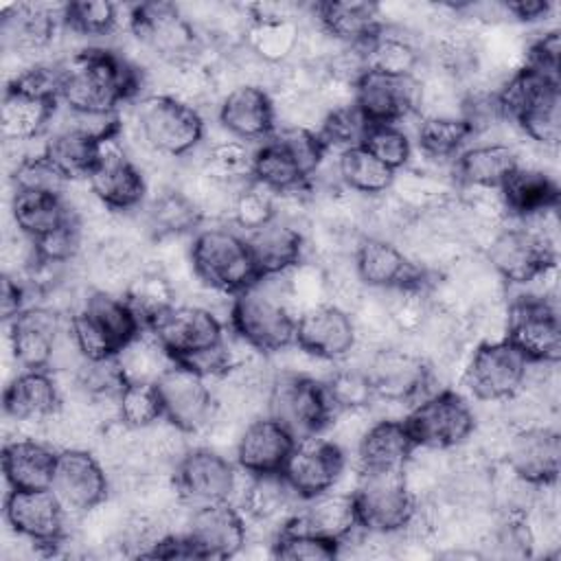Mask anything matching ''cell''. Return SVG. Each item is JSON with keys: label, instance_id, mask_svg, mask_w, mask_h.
Masks as SVG:
<instances>
[{"label": "cell", "instance_id": "cell-28", "mask_svg": "<svg viewBox=\"0 0 561 561\" xmlns=\"http://www.w3.org/2000/svg\"><path fill=\"white\" fill-rule=\"evenodd\" d=\"M300 502L302 506L294 511L285 526L307 530L340 546L359 528L357 508L351 491H340L337 486H333Z\"/></svg>", "mask_w": 561, "mask_h": 561}, {"label": "cell", "instance_id": "cell-38", "mask_svg": "<svg viewBox=\"0 0 561 561\" xmlns=\"http://www.w3.org/2000/svg\"><path fill=\"white\" fill-rule=\"evenodd\" d=\"M517 167V151L508 142L484 140L460 151L454 164V175L458 186H493L506 180V175Z\"/></svg>", "mask_w": 561, "mask_h": 561}, {"label": "cell", "instance_id": "cell-20", "mask_svg": "<svg viewBox=\"0 0 561 561\" xmlns=\"http://www.w3.org/2000/svg\"><path fill=\"white\" fill-rule=\"evenodd\" d=\"M294 493L305 500L337 486L346 473V454L322 434L298 438L283 471Z\"/></svg>", "mask_w": 561, "mask_h": 561}, {"label": "cell", "instance_id": "cell-59", "mask_svg": "<svg viewBox=\"0 0 561 561\" xmlns=\"http://www.w3.org/2000/svg\"><path fill=\"white\" fill-rule=\"evenodd\" d=\"M324 388L333 408H357V405H373L375 392L370 379L362 368H333L324 379Z\"/></svg>", "mask_w": 561, "mask_h": 561}, {"label": "cell", "instance_id": "cell-43", "mask_svg": "<svg viewBox=\"0 0 561 561\" xmlns=\"http://www.w3.org/2000/svg\"><path fill=\"white\" fill-rule=\"evenodd\" d=\"M202 219L197 206L178 186L160 188L145 213L147 230L153 239L186 237L188 232H195Z\"/></svg>", "mask_w": 561, "mask_h": 561}, {"label": "cell", "instance_id": "cell-36", "mask_svg": "<svg viewBox=\"0 0 561 561\" xmlns=\"http://www.w3.org/2000/svg\"><path fill=\"white\" fill-rule=\"evenodd\" d=\"M500 193L511 217L528 215L559 206V184L550 171L517 164L500 184Z\"/></svg>", "mask_w": 561, "mask_h": 561}, {"label": "cell", "instance_id": "cell-34", "mask_svg": "<svg viewBox=\"0 0 561 561\" xmlns=\"http://www.w3.org/2000/svg\"><path fill=\"white\" fill-rule=\"evenodd\" d=\"M57 449L39 438H11L2 447V473L9 489L50 486Z\"/></svg>", "mask_w": 561, "mask_h": 561}, {"label": "cell", "instance_id": "cell-31", "mask_svg": "<svg viewBox=\"0 0 561 561\" xmlns=\"http://www.w3.org/2000/svg\"><path fill=\"white\" fill-rule=\"evenodd\" d=\"M248 480L239 486V511L256 526H285L294 515V500H300L285 476L278 473H245Z\"/></svg>", "mask_w": 561, "mask_h": 561}, {"label": "cell", "instance_id": "cell-26", "mask_svg": "<svg viewBox=\"0 0 561 561\" xmlns=\"http://www.w3.org/2000/svg\"><path fill=\"white\" fill-rule=\"evenodd\" d=\"M359 278L368 289H392L430 278L394 241L362 237L353 252Z\"/></svg>", "mask_w": 561, "mask_h": 561}, {"label": "cell", "instance_id": "cell-54", "mask_svg": "<svg viewBox=\"0 0 561 561\" xmlns=\"http://www.w3.org/2000/svg\"><path fill=\"white\" fill-rule=\"evenodd\" d=\"M377 412L373 405H357V408H335L329 416L324 430L320 432L324 438H329L333 445H337L346 456L348 451L355 454L357 445L370 430V425L377 421Z\"/></svg>", "mask_w": 561, "mask_h": 561}, {"label": "cell", "instance_id": "cell-57", "mask_svg": "<svg viewBox=\"0 0 561 561\" xmlns=\"http://www.w3.org/2000/svg\"><path fill=\"white\" fill-rule=\"evenodd\" d=\"M230 217L241 234H248L274 219V193L254 180L245 182L232 202Z\"/></svg>", "mask_w": 561, "mask_h": 561}, {"label": "cell", "instance_id": "cell-16", "mask_svg": "<svg viewBox=\"0 0 561 561\" xmlns=\"http://www.w3.org/2000/svg\"><path fill=\"white\" fill-rule=\"evenodd\" d=\"M4 517L11 530L39 548H57L68 539L66 519L70 517L50 486L11 489L4 500Z\"/></svg>", "mask_w": 561, "mask_h": 561}, {"label": "cell", "instance_id": "cell-18", "mask_svg": "<svg viewBox=\"0 0 561 561\" xmlns=\"http://www.w3.org/2000/svg\"><path fill=\"white\" fill-rule=\"evenodd\" d=\"M182 533L197 552V559H228L248 543L243 513L232 502L188 508Z\"/></svg>", "mask_w": 561, "mask_h": 561}, {"label": "cell", "instance_id": "cell-10", "mask_svg": "<svg viewBox=\"0 0 561 561\" xmlns=\"http://www.w3.org/2000/svg\"><path fill=\"white\" fill-rule=\"evenodd\" d=\"M364 370L370 379L375 401L390 405H414L430 390L434 370L427 359L410 348L388 344L373 348Z\"/></svg>", "mask_w": 561, "mask_h": 561}, {"label": "cell", "instance_id": "cell-45", "mask_svg": "<svg viewBox=\"0 0 561 561\" xmlns=\"http://www.w3.org/2000/svg\"><path fill=\"white\" fill-rule=\"evenodd\" d=\"M430 287H432V283H430V278H425V280L410 283V285L381 289L388 316L399 335L416 337L425 329V324L432 316V309H434Z\"/></svg>", "mask_w": 561, "mask_h": 561}, {"label": "cell", "instance_id": "cell-48", "mask_svg": "<svg viewBox=\"0 0 561 561\" xmlns=\"http://www.w3.org/2000/svg\"><path fill=\"white\" fill-rule=\"evenodd\" d=\"M473 138L469 125L458 116H432L419 118L416 145L423 158L434 162H447L465 151L467 142Z\"/></svg>", "mask_w": 561, "mask_h": 561}, {"label": "cell", "instance_id": "cell-46", "mask_svg": "<svg viewBox=\"0 0 561 561\" xmlns=\"http://www.w3.org/2000/svg\"><path fill=\"white\" fill-rule=\"evenodd\" d=\"M252 180L272 193H291L307 188L309 184V178L298 162L272 138H265L254 149Z\"/></svg>", "mask_w": 561, "mask_h": 561}, {"label": "cell", "instance_id": "cell-6", "mask_svg": "<svg viewBox=\"0 0 561 561\" xmlns=\"http://www.w3.org/2000/svg\"><path fill=\"white\" fill-rule=\"evenodd\" d=\"M416 447L454 449L469 440L476 430L471 403L451 388L427 392L403 416Z\"/></svg>", "mask_w": 561, "mask_h": 561}, {"label": "cell", "instance_id": "cell-32", "mask_svg": "<svg viewBox=\"0 0 561 561\" xmlns=\"http://www.w3.org/2000/svg\"><path fill=\"white\" fill-rule=\"evenodd\" d=\"M243 237L248 241L259 276L280 274L305 259L302 228L278 217Z\"/></svg>", "mask_w": 561, "mask_h": 561}, {"label": "cell", "instance_id": "cell-58", "mask_svg": "<svg viewBox=\"0 0 561 561\" xmlns=\"http://www.w3.org/2000/svg\"><path fill=\"white\" fill-rule=\"evenodd\" d=\"M272 140H276L302 169V173L307 178H311L320 164L324 162L329 149L322 142V138L318 136V131L311 129H302V127H276L270 136Z\"/></svg>", "mask_w": 561, "mask_h": 561}, {"label": "cell", "instance_id": "cell-55", "mask_svg": "<svg viewBox=\"0 0 561 561\" xmlns=\"http://www.w3.org/2000/svg\"><path fill=\"white\" fill-rule=\"evenodd\" d=\"M359 145L392 171L403 169L412 160V140L397 123L368 125Z\"/></svg>", "mask_w": 561, "mask_h": 561}, {"label": "cell", "instance_id": "cell-7", "mask_svg": "<svg viewBox=\"0 0 561 561\" xmlns=\"http://www.w3.org/2000/svg\"><path fill=\"white\" fill-rule=\"evenodd\" d=\"M129 33L158 64H182L199 59L204 39L195 26L171 2L131 4Z\"/></svg>", "mask_w": 561, "mask_h": 561}, {"label": "cell", "instance_id": "cell-62", "mask_svg": "<svg viewBox=\"0 0 561 561\" xmlns=\"http://www.w3.org/2000/svg\"><path fill=\"white\" fill-rule=\"evenodd\" d=\"M504 7L508 18L515 22H543L552 11V4L546 0H517L504 2Z\"/></svg>", "mask_w": 561, "mask_h": 561}, {"label": "cell", "instance_id": "cell-4", "mask_svg": "<svg viewBox=\"0 0 561 561\" xmlns=\"http://www.w3.org/2000/svg\"><path fill=\"white\" fill-rule=\"evenodd\" d=\"M191 265L204 287L228 296L243 291L259 278L245 237L224 226L193 232Z\"/></svg>", "mask_w": 561, "mask_h": 561}, {"label": "cell", "instance_id": "cell-22", "mask_svg": "<svg viewBox=\"0 0 561 561\" xmlns=\"http://www.w3.org/2000/svg\"><path fill=\"white\" fill-rule=\"evenodd\" d=\"M502 462L519 478L535 484H554L561 462V438L552 425L511 430Z\"/></svg>", "mask_w": 561, "mask_h": 561}, {"label": "cell", "instance_id": "cell-30", "mask_svg": "<svg viewBox=\"0 0 561 561\" xmlns=\"http://www.w3.org/2000/svg\"><path fill=\"white\" fill-rule=\"evenodd\" d=\"M296 436L270 414L252 419L239 438L234 458L245 473H278L283 471Z\"/></svg>", "mask_w": 561, "mask_h": 561}, {"label": "cell", "instance_id": "cell-12", "mask_svg": "<svg viewBox=\"0 0 561 561\" xmlns=\"http://www.w3.org/2000/svg\"><path fill=\"white\" fill-rule=\"evenodd\" d=\"M484 259L506 285L526 287L557 267V248L522 224L502 226L484 245Z\"/></svg>", "mask_w": 561, "mask_h": 561}, {"label": "cell", "instance_id": "cell-29", "mask_svg": "<svg viewBox=\"0 0 561 561\" xmlns=\"http://www.w3.org/2000/svg\"><path fill=\"white\" fill-rule=\"evenodd\" d=\"M217 118L232 138L243 142L265 140L276 129L272 96L259 85H237L224 94Z\"/></svg>", "mask_w": 561, "mask_h": 561}, {"label": "cell", "instance_id": "cell-8", "mask_svg": "<svg viewBox=\"0 0 561 561\" xmlns=\"http://www.w3.org/2000/svg\"><path fill=\"white\" fill-rule=\"evenodd\" d=\"M333 410L322 379L276 370L270 388L267 414L285 425L296 440L320 434Z\"/></svg>", "mask_w": 561, "mask_h": 561}, {"label": "cell", "instance_id": "cell-9", "mask_svg": "<svg viewBox=\"0 0 561 561\" xmlns=\"http://www.w3.org/2000/svg\"><path fill=\"white\" fill-rule=\"evenodd\" d=\"M353 500L359 528L377 533L403 530L416 506V500L405 484L403 469L357 471Z\"/></svg>", "mask_w": 561, "mask_h": 561}, {"label": "cell", "instance_id": "cell-49", "mask_svg": "<svg viewBox=\"0 0 561 561\" xmlns=\"http://www.w3.org/2000/svg\"><path fill=\"white\" fill-rule=\"evenodd\" d=\"M175 285L160 270L147 265L129 285L125 298L147 329L153 318L175 305Z\"/></svg>", "mask_w": 561, "mask_h": 561}, {"label": "cell", "instance_id": "cell-39", "mask_svg": "<svg viewBox=\"0 0 561 561\" xmlns=\"http://www.w3.org/2000/svg\"><path fill=\"white\" fill-rule=\"evenodd\" d=\"M57 101L37 99L7 88L0 107V134L4 142H33L55 118Z\"/></svg>", "mask_w": 561, "mask_h": 561}, {"label": "cell", "instance_id": "cell-25", "mask_svg": "<svg viewBox=\"0 0 561 561\" xmlns=\"http://www.w3.org/2000/svg\"><path fill=\"white\" fill-rule=\"evenodd\" d=\"M68 316L46 307L31 305L9 320V346L18 366L48 370L55 342Z\"/></svg>", "mask_w": 561, "mask_h": 561}, {"label": "cell", "instance_id": "cell-24", "mask_svg": "<svg viewBox=\"0 0 561 561\" xmlns=\"http://www.w3.org/2000/svg\"><path fill=\"white\" fill-rule=\"evenodd\" d=\"M416 77H390L375 70H366L355 90V107L368 125L397 123L416 114Z\"/></svg>", "mask_w": 561, "mask_h": 561}, {"label": "cell", "instance_id": "cell-17", "mask_svg": "<svg viewBox=\"0 0 561 561\" xmlns=\"http://www.w3.org/2000/svg\"><path fill=\"white\" fill-rule=\"evenodd\" d=\"M147 331L173 355L175 362L219 344L226 335L217 313L193 302H175L147 324Z\"/></svg>", "mask_w": 561, "mask_h": 561}, {"label": "cell", "instance_id": "cell-14", "mask_svg": "<svg viewBox=\"0 0 561 561\" xmlns=\"http://www.w3.org/2000/svg\"><path fill=\"white\" fill-rule=\"evenodd\" d=\"M182 502L191 508L230 502L241 486L232 460L206 445L191 447L173 471Z\"/></svg>", "mask_w": 561, "mask_h": 561}, {"label": "cell", "instance_id": "cell-15", "mask_svg": "<svg viewBox=\"0 0 561 561\" xmlns=\"http://www.w3.org/2000/svg\"><path fill=\"white\" fill-rule=\"evenodd\" d=\"M50 489L64 511L79 517L110 497V476L94 451L70 447L57 451Z\"/></svg>", "mask_w": 561, "mask_h": 561}, {"label": "cell", "instance_id": "cell-23", "mask_svg": "<svg viewBox=\"0 0 561 561\" xmlns=\"http://www.w3.org/2000/svg\"><path fill=\"white\" fill-rule=\"evenodd\" d=\"M296 344L333 364L351 357L357 348V333L351 313L329 302L298 313Z\"/></svg>", "mask_w": 561, "mask_h": 561}, {"label": "cell", "instance_id": "cell-5", "mask_svg": "<svg viewBox=\"0 0 561 561\" xmlns=\"http://www.w3.org/2000/svg\"><path fill=\"white\" fill-rule=\"evenodd\" d=\"M131 129L162 158H184L204 140V118L199 110L173 96L145 94L134 110Z\"/></svg>", "mask_w": 561, "mask_h": 561}, {"label": "cell", "instance_id": "cell-50", "mask_svg": "<svg viewBox=\"0 0 561 561\" xmlns=\"http://www.w3.org/2000/svg\"><path fill=\"white\" fill-rule=\"evenodd\" d=\"M283 296L291 311L302 313L311 307L327 302V287H324V270L316 261L302 259L294 267L278 274Z\"/></svg>", "mask_w": 561, "mask_h": 561}, {"label": "cell", "instance_id": "cell-35", "mask_svg": "<svg viewBox=\"0 0 561 561\" xmlns=\"http://www.w3.org/2000/svg\"><path fill=\"white\" fill-rule=\"evenodd\" d=\"M313 18L344 46H364L383 26L379 4L373 2H316Z\"/></svg>", "mask_w": 561, "mask_h": 561}, {"label": "cell", "instance_id": "cell-52", "mask_svg": "<svg viewBox=\"0 0 561 561\" xmlns=\"http://www.w3.org/2000/svg\"><path fill=\"white\" fill-rule=\"evenodd\" d=\"M252 162H254V151H250L248 142L239 138H221L208 145L202 167L215 175L221 182L228 184H245L252 180Z\"/></svg>", "mask_w": 561, "mask_h": 561}, {"label": "cell", "instance_id": "cell-40", "mask_svg": "<svg viewBox=\"0 0 561 561\" xmlns=\"http://www.w3.org/2000/svg\"><path fill=\"white\" fill-rule=\"evenodd\" d=\"M11 217L15 228L31 239H39L77 219L61 195L39 191H13Z\"/></svg>", "mask_w": 561, "mask_h": 561}, {"label": "cell", "instance_id": "cell-42", "mask_svg": "<svg viewBox=\"0 0 561 561\" xmlns=\"http://www.w3.org/2000/svg\"><path fill=\"white\" fill-rule=\"evenodd\" d=\"M101 142L90 136L57 125L55 131L44 140L42 153L44 158L68 180H85L99 158Z\"/></svg>", "mask_w": 561, "mask_h": 561}, {"label": "cell", "instance_id": "cell-1", "mask_svg": "<svg viewBox=\"0 0 561 561\" xmlns=\"http://www.w3.org/2000/svg\"><path fill=\"white\" fill-rule=\"evenodd\" d=\"M145 70L112 48L88 46L61 61L59 101L79 112H116L140 94Z\"/></svg>", "mask_w": 561, "mask_h": 561}, {"label": "cell", "instance_id": "cell-47", "mask_svg": "<svg viewBox=\"0 0 561 561\" xmlns=\"http://www.w3.org/2000/svg\"><path fill=\"white\" fill-rule=\"evenodd\" d=\"M125 383H156L173 364V355L145 329L116 353Z\"/></svg>", "mask_w": 561, "mask_h": 561}, {"label": "cell", "instance_id": "cell-21", "mask_svg": "<svg viewBox=\"0 0 561 561\" xmlns=\"http://www.w3.org/2000/svg\"><path fill=\"white\" fill-rule=\"evenodd\" d=\"M92 193L114 213L136 208L147 193V180L118 138L101 142L99 158L85 178Z\"/></svg>", "mask_w": 561, "mask_h": 561}, {"label": "cell", "instance_id": "cell-27", "mask_svg": "<svg viewBox=\"0 0 561 561\" xmlns=\"http://www.w3.org/2000/svg\"><path fill=\"white\" fill-rule=\"evenodd\" d=\"M61 388L50 370L24 368L4 388V416L22 427H33L53 416L61 405Z\"/></svg>", "mask_w": 561, "mask_h": 561}, {"label": "cell", "instance_id": "cell-41", "mask_svg": "<svg viewBox=\"0 0 561 561\" xmlns=\"http://www.w3.org/2000/svg\"><path fill=\"white\" fill-rule=\"evenodd\" d=\"M302 22L291 18H250L243 44L265 64L283 66L296 55Z\"/></svg>", "mask_w": 561, "mask_h": 561}, {"label": "cell", "instance_id": "cell-11", "mask_svg": "<svg viewBox=\"0 0 561 561\" xmlns=\"http://www.w3.org/2000/svg\"><path fill=\"white\" fill-rule=\"evenodd\" d=\"M526 362H559L561 324L552 298L519 294L506 302V335Z\"/></svg>", "mask_w": 561, "mask_h": 561}, {"label": "cell", "instance_id": "cell-53", "mask_svg": "<svg viewBox=\"0 0 561 561\" xmlns=\"http://www.w3.org/2000/svg\"><path fill=\"white\" fill-rule=\"evenodd\" d=\"M164 416L156 383H125L118 394V421L127 427L140 430Z\"/></svg>", "mask_w": 561, "mask_h": 561}, {"label": "cell", "instance_id": "cell-37", "mask_svg": "<svg viewBox=\"0 0 561 561\" xmlns=\"http://www.w3.org/2000/svg\"><path fill=\"white\" fill-rule=\"evenodd\" d=\"M368 70L390 77H416L423 53L412 31L405 26L383 24L381 31L364 44Z\"/></svg>", "mask_w": 561, "mask_h": 561}, {"label": "cell", "instance_id": "cell-33", "mask_svg": "<svg viewBox=\"0 0 561 561\" xmlns=\"http://www.w3.org/2000/svg\"><path fill=\"white\" fill-rule=\"evenodd\" d=\"M416 449L403 419L379 416L355 449L357 471H394L403 469Z\"/></svg>", "mask_w": 561, "mask_h": 561}, {"label": "cell", "instance_id": "cell-3", "mask_svg": "<svg viewBox=\"0 0 561 561\" xmlns=\"http://www.w3.org/2000/svg\"><path fill=\"white\" fill-rule=\"evenodd\" d=\"M75 340L85 359H101L116 355L140 331V318L125 296L92 289L70 313Z\"/></svg>", "mask_w": 561, "mask_h": 561}, {"label": "cell", "instance_id": "cell-19", "mask_svg": "<svg viewBox=\"0 0 561 561\" xmlns=\"http://www.w3.org/2000/svg\"><path fill=\"white\" fill-rule=\"evenodd\" d=\"M208 381L210 379L175 362L156 381L164 419L188 434H202L215 416V394Z\"/></svg>", "mask_w": 561, "mask_h": 561}, {"label": "cell", "instance_id": "cell-56", "mask_svg": "<svg viewBox=\"0 0 561 561\" xmlns=\"http://www.w3.org/2000/svg\"><path fill=\"white\" fill-rule=\"evenodd\" d=\"M340 554V543L311 535L307 530H298L291 526H283L272 539V557L289 559V561H324L335 559Z\"/></svg>", "mask_w": 561, "mask_h": 561}, {"label": "cell", "instance_id": "cell-44", "mask_svg": "<svg viewBox=\"0 0 561 561\" xmlns=\"http://www.w3.org/2000/svg\"><path fill=\"white\" fill-rule=\"evenodd\" d=\"M394 173L390 167H386L379 158H375L368 149L362 145L348 147L337 153V175L344 188L373 197L390 191Z\"/></svg>", "mask_w": 561, "mask_h": 561}, {"label": "cell", "instance_id": "cell-13", "mask_svg": "<svg viewBox=\"0 0 561 561\" xmlns=\"http://www.w3.org/2000/svg\"><path fill=\"white\" fill-rule=\"evenodd\" d=\"M526 357L506 340L476 344L462 366V381L469 392L486 403L511 399L524 383Z\"/></svg>", "mask_w": 561, "mask_h": 561}, {"label": "cell", "instance_id": "cell-60", "mask_svg": "<svg viewBox=\"0 0 561 561\" xmlns=\"http://www.w3.org/2000/svg\"><path fill=\"white\" fill-rule=\"evenodd\" d=\"M366 127H368L366 118L359 114L355 105H351V107L327 112V116L318 127V136L322 138L329 151L331 149L344 151L362 142Z\"/></svg>", "mask_w": 561, "mask_h": 561}, {"label": "cell", "instance_id": "cell-51", "mask_svg": "<svg viewBox=\"0 0 561 561\" xmlns=\"http://www.w3.org/2000/svg\"><path fill=\"white\" fill-rule=\"evenodd\" d=\"M125 7L114 2H70L66 7V31L77 37H107L114 31H129L121 18Z\"/></svg>", "mask_w": 561, "mask_h": 561}, {"label": "cell", "instance_id": "cell-2", "mask_svg": "<svg viewBox=\"0 0 561 561\" xmlns=\"http://www.w3.org/2000/svg\"><path fill=\"white\" fill-rule=\"evenodd\" d=\"M230 329L252 348L274 355L296 342V313L287 305L278 274L259 276L250 287L234 294Z\"/></svg>", "mask_w": 561, "mask_h": 561}, {"label": "cell", "instance_id": "cell-61", "mask_svg": "<svg viewBox=\"0 0 561 561\" xmlns=\"http://www.w3.org/2000/svg\"><path fill=\"white\" fill-rule=\"evenodd\" d=\"M11 178L15 191H39L61 195L68 186V180L44 158L42 151L26 158L15 171H11Z\"/></svg>", "mask_w": 561, "mask_h": 561}]
</instances>
